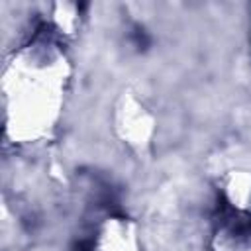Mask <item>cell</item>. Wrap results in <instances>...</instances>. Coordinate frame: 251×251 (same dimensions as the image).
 <instances>
[{"label":"cell","mask_w":251,"mask_h":251,"mask_svg":"<svg viewBox=\"0 0 251 251\" xmlns=\"http://www.w3.org/2000/svg\"><path fill=\"white\" fill-rule=\"evenodd\" d=\"M131 37H133V43H135L137 49H145L149 45V37H147V33L141 27H135L133 33H131Z\"/></svg>","instance_id":"cell-1"},{"label":"cell","mask_w":251,"mask_h":251,"mask_svg":"<svg viewBox=\"0 0 251 251\" xmlns=\"http://www.w3.org/2000/svg\"><path fill=\"white\" fill-rule=\"evenodd\" d=\"M94 247H92V243L88 241V239H80L75 247H73V251H92Z\"/></svg>","instance_id":"cell-2"}]
</instances>
